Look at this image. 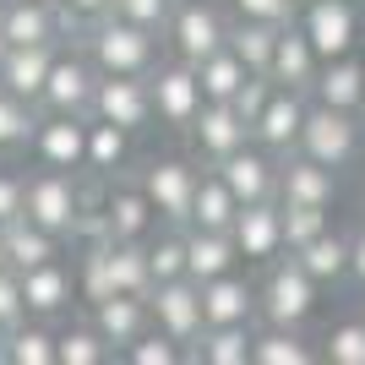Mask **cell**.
I'll return each instance as SVG.
<instances>
[{
	"label": "cell",
	"instance_id": "obj_1",
	"mask_svg": "<svg viewBox=\"0 0 365 365\" xmlns=\"http://www.w3.org/2000/svg\"><path fill=\"white\" fill-rule=\"evenodd\" d=\"M71 44H82V55L98 66V76H148L164 61V38L137 28V22H125V16H115V11L104 22H93L88 33H76Z\"/></svg>",
	"mask_w": 365,
	"mask_h": 365
},
{
	"label": "cell",
	"instance_id": "obj_2",
	"mask_svg": "<svg viewBox=\"0 0 365 365\" xmlns=\"http://www.w3.org/2000/svg\"><path fill=\"white\" fill-rule=\"evenodd\" d=\"M317 289L322 284L294 257H273L267 278L257 284V317L267 327H305V317L317 311Z\"/></svg>",
	"mask_w": 365,
	"mask_h": 365
},
{
	"label": "cell",
	"instance_id": "obj_3",
	"mask_svg": "<svg viewBox=\"0 0 365 365\" xmlns=\"http://www.w3.org/2000/svg\"><path fill=\"white\" fill-rule=\"evenodd\" d=\"M360 148H365V125L360 115H349V109H327L311 98V109H305V125H300V153L305 158H317V164L327 169H354L360 164Z\"/></svg>",
	"mask_w": 365,
	"mask_h": 365
},
{
	"label": "cell",
	"instance_id": "obj_4",
	"mask_svg": "<svg viewBox=\"0 0 365 365\" xmlns=\"http://www.w3.org/2000/svg\"><path fill=\"white\" fill-rule=\"evenodd\" d=\"M164 44L175 61L202 66L207 55H218L229 44V16L218 11L213 0H175V11L164 22Z\"/></svg>",
	"mask_w": 365,
	"mask_h": 365
},
{
	"label": "cell",
	"instance_id": "obj_5",
	"mask_svg": "<svg viewBox=\"0 0 365 365\" xmlns=\"http://www.w3.org/2000/svg\"><path fill=\"white\" fill-rule=\"evenodd\" d=\"M294 22H300V33L311 38L317 61L354 55V44H360V6H354V0H300Z\"/></svg>",
	"mask_w": 365,
	"mask_h": 365
},
{
	"label": "cell",
	"instance_id": "obj_6",
	"mask_svg": "<svg viewBox=\"0 0 365 365\" xmlns=\"http://www.w3.org/2000/svg\"><path fill=\"white\" fill-rule=\"evenodd\" d=\"M93 93H98V66L82 55V44H61L55 49V66H49V82L38 93V109L49 115H93Z\"/></svg>",
	"mask_w": 365,
	"mask_h": 365
},
{
	"label": "cell",
	"instance_id": "obj_7",
	"mask_svg": "<svg viewBox=\"0 0 365 365\" xmlns=\"http://www.w3.org/2000/svg\"><path fill=\"white\" fill-rule=\"evenodd\" d=\"M148 88H153V120H164L169 131H185V125L197 120V109L207 104L202 82H197V66L175 61V55L148 71Z\"/></svg>",
	"mask_w": 365,
	"mask_h": 365
},
{
	"label": "cell",
	"instance_id": "obj_8",
	"mask_svg": "<svg viewBox=\"0 0 365 365\" xmlns=\"http://www.w3.org/2000/svg\"><path fill=\"white\" fill-rule=\"evenodd\" d=\"M88 120L93 115H49V109H38V125H33V142H28L33 164L82 175L88 169Z\"/></svg>",
	"mask_w": 365,
	"mask_h": 365
},
{
	"label": "cell",
	"instance_id": "obj_9",
	"mask_svg": "<svg viewBox=\"0 0 365 365\" xmlns=\"http://www.w3.org/2000/svg\"><path fill=\"white\" fill-rule=\"evenodd\" d=\"M137 185L153 202L158 224H185L191 218V191H197V164L191 158H148Z\"/></svg>",
	"mask_w": 365,
	"mask_h": 365
},
{
	"label": "cell",
	"instance_id": "obj_10",
	"mask_svg": "<svg viewBox=\"0 0 365 365\" xmlns=\"http://www.w3.org/2000/svg\"><path fill=\"white\" fill-rule=\"evenodd\" d=\"M148 311H153V327L169 333L191 354V344H197V333H202V284H191V278H164V284L148 289Z\"/></svg>",
	"mask_w": 365,
	"mask_h": 365
},
{
	"label": "cell",
	"instance_id": "obj_11",
	"mask_svg": "<svg viewBox=\"0 0 365 365\" xmlns=\"http://www.w3.org/2000/svg\"><path fill=\"white\" fill-rule=\"evenodd\" d=\"M229 240H235L240 262H257V267L284 257V207H278V197L240 202V207H235V224H229Z\"/></svg>",
	"mask_w": 365,
	"mask_h": 365
},
{
	"label": "cell",
	"instance_id": "obj_12",
	"mask_svg": "<svg viewBox=\"0 0 365 365\" xmlns=\"http://www.w3.org/2000/svg\"><path fill=\"white\" fill-rule=\"evenodd\" d=\"M93 120H109L120 131H148L153 125V88L148 76H98V93H93Z\"/></svg>",
	"mask_w": 365,
	"mask_h": 365
},
{
	"label": "cell",
	"instance_id": "obj_13",
	"mask_svg": "<svg viewBox=\"0 0 365 365\" xmlns=\"http://www.w3.org/2000/svg\"><path fill=\"white\" fill-rule=\"evenodd\" d=\"M305 109H311V93H300V88H278V82H273V93H267L262 115L251 120V142H262L267 153H294V148H300Z\"/></svg>",
	"mask_w": 365,
	"mask_h": 365
},
{
	"label": "cell",
	"instance_id": "obj_14",
	"mask_svg": "<svg viewBox=\"0 0 365 365\" xmlns=\"http://www.w3.org/2000/svg\"><path fill=\"white\" fill-rule=\"evenodd\" d=\"M153 224H158V213H153V202L142 197L137 180L109 185L104 202H98V218H93V229H98L104 240H148Z\"/></svg>",
	"mask_w": 365,
	"mask_h": 365
},
{
	"label": "cell",
	"instance_id": "obj_15",
	"mask_svg": "<svg viewBox=\"0 0 365 365\" xmlns=\"http://www.w3.org/2000/svg\"><path fill=\"white\" fill-rule=\"evenodd\" d=\"M185 137H191V153H197V164H224L235 148L251 142V125L235 115V104H207L197 109V120L185 125Z\"/></svg>",
	"mask_w": 365,
	"mask_h": 365
},
{
	"label": "cell",
	"instance_id": "obj_16",
	"mask_svg": "<svg viewBox=\"0 0 365 365\" xmlns=\"http://www.w3.org/2000/svg\"><path fill=\"white\" fill-rule=\"evenodd\" d=\"M22 300H28V317H38V322L71 317V305L82 300V289H76V273L66 267V257L28 267L22 273Z\"/></svg>",
	"mask_w": 365,
	"mask_h": 365
},
{
	"label": "cell",
	"instance_id": "obj_17",
	"mask_svg": "<svg viewBox=\"0 0 365 365\" xmlns=\"http://www.w3.org/2000/svg\"><path fill=\"white\" fill-rule=\"evenodd\" d=\"M278 202H300V207H333L338 202V169L305 158L300 148L278 153Z\"/></svg>",
	"mask_w": 365,
	"mask_h": 365
},
{
	"label": "cell",
	"instance_id": "obj_18",
	"mask_svg": "<svg viewBox=\"0 0 365 365\" xmlns=\"http://www.w3.org/2000/svg\"><path fill=\"white\" fill-rule=\"evenodd\" d=\"M213 169L224 175V185L235 191V202H267V197H278V153H267L262 142L235 148L224 164H213Z\"/></svg>",
	"mask_w": 365,
	"mask_h": 365
},
{
	"label": "cell",
	"instance_id": "obj_19",
	"mask_svg": "<svg viewBox=\"0 0 365 365\" xmlns=\"http://www.w3.org/2000/svg\"><path fill=\"white\" fill-rule=\"evenodd\" d=\"M257 322V284L240 273H218L202 284V327H251Z\"/></svg>",
	"mask_w": 365,
	"mask_h": 365
},
{
	"label": "cell",
	"instance_id": "obj_20",
	"mask_svg": "<svg viewBox=\"0 0 365 365\" xmlns=\"http://www.w3.org/2000/svg\"><path fill=\"white\" fill-rule=\"evenodd\" d=\"M317 49H311V38L300 33V22H278L273 33V61H267V82H278V88H300L311 93V82H317Z\"/></svg>",
	"mask_w": 365,
	"mask_h": 365
},
{
	"label": "cell",
	"instance_id": "obj_21",
	"mask_svg": "<svg viewBox=\"0 0 365 365\" xmlns=\"http://www.w3.org/2000/svg\"><path fill=\"white\" fill-rule=\"evenodd\" d=\"M0 44H71L66 33L61 6H44V0H6V28H0Z\"/></svg>",
	"mask_w": 365,
	"mask_h": 365
},
{
	"label": "cell",
	"instance_id": "obj_22",
	"mask_svg": "<svg viewBox=\"0 0 365 365\" xmlns=\"http://www.w3.org/2000/svg\"><path fill=\"white\" fill-rule=\"evenodd\" d=\"M88 317H93V327L104 333V344H109L115 354H120L125 344H137V338L153 327L148 294H104V300L88 305Z\"/></svg>",
	"mask_w": 365,
	"mask_h": 365
},
{
	"label": "cell",
	"instance_id": "obj_23",
	"mask_svg": "<svg viewBox=\"0 0 365 365\" xmlns=\"http://www.w3.org/2000/svg\"><path fill=\"white\" fill-rule=\"evenodd\" d=\"M311 98L327 109H349L360 115V98H365V61L360 55H338V61H322L317 66V82H311Z\"/></svg>",
	"mask_w": 365,
	"mask_h": 365
},
{
	"label": "cell",
	"instance_id": "obj_24",
	"mask_svg": "<svg viewBox=\"0 0 365 365\" xmlns=\"http://www.w3.org/2000/svg\"><path fill=\"white\" fill-rule=\"evenodd\" d=\"M55 49L61 44H6V61H0V88H11L16 98L38 104V93L49 82V66H55Z\"/></svg>",
	"mask_w": 365,
	"mask_h": 365
},
{
	"label": "cell",
	"instance_id": "obj_25",
	"mask_svg": "<svg viewBox=\"0 0 365 365\" xmlns=\"http://www.w3.org/2000/svg\"><path fill=\"white\" fill-rule=\"evenodd\" d=\"M185 229V278L191 284H207V278L218 273H235V262H240V251H235V240H229V229Z\"/></svg>",
	"mask_w": 365,
	"mask_h": 365
},
{
	"label": "cell",
	"instance_id": "obj_26",
	"mask_svg": "<svg viewBox=\"0 0 365 365\" xmlns=\"http://www.w3.org/2000/svg\"><path fill=\"white\" fill-rule=\"evenodd\" d=\"M66 245H71V240L49 235V229H44V224H33L28 213L6 224V257H11V267H16V273H28V267H38V262L66 257Z\"/></svg>",
	"mask_w": 365,
	"mask_h": 365
},
{
	"label": "cell",
	"instance_id": "obj_27",
	"mask_svg": "<svg viewBox=\"0 0 365 365\" xmlns=\"http://www.w3.org/2000/svg\"><path fill=\"white\" fill-rule=\"evenodd\" d=\"M235 207H240V202H235V191L224 185V175H218L213 164L197 169V191H191V218H185V224L191 229H229L235 224Z\"/></svg>",
	"mask_w": 365,
	"mask_h": 365
},
{
	"label": "cell",
	"instance_id": "obj_28",
	"mask_svg": "<svg viewBox=\"0 0 365 365\" xmlns=\"http://www.w3.org/2000/svg\"><path fill=\"white\" fill-rule=\"evenodd\" d=\"M322 349H311V338L300 327H262L251 333V365H311Z\"/></svg>",
	"mask_w": 365,
	"mask_h": 365
},
{
	"label": "cell",
	"instance_id": "obj_29",
	"mask_svg": "<svg viewBox=\"0 0 365 365\" xmlns=\"http://www.w3.org/2000/svg\"><path fill=\"white\" fill-rule=\"evenodd\" d=\"M300 262L305 273L317 278V284H338V278H349V235H338V229H322L311 245L289 251Z\"/></svg>",
	"mask_w": 365,
	"mask_h": 365
},
{
	"label": "cell",
	"instance_id": "obj_30",
	"mask_svg": "<svg viewBox=\"0 0 365 365\" xmlns=\"http://www.w3.org/2000/svg\"><path fill=\"white\" fill-rule=\"evenodd\" d=\"M125 164H131V131H120L109 120H88V175L115 180Z\"/></svg>",
	"mask_w": 365,
	"mask_h": 365
},
{
	"label": "cell",
	"instance_id": "obj_31",
	"mask_svg": "<svg viewBox=\"0 0 365 365\" xmlns=\"http://www.w3.org/2000/svg\"><path fill=\"white\" fill-rule=\"evenodd\" d=\"M251 333L257 327H202L191 344L197 365H251Z\"/></svg>",
	"mask_w": 365,
	"mask_h": 365
},
{
	"label": "cell",
	"instance_id": "obj_32",
	"mask_svg": "<svg viewBox=\"0 0 365 365\" xmlns=\"http://www.w3.org/2000/svg\"><path fill=\"white\" fill-rule=\"evenodd\" d=\"M104 360H115V349H109L104 333L93 327V317L66 322L61 333H55V365H104Z\"/></svg>",
	"mask_w": 365,
	"mask_h": 365
},
{
	"label": "cell",
	"instance_id": "obj_33",
	"mask_svg": "<svg viewBox=\"0 0 365 365\" xmlns=\"http://www.w3.org/2000/svg\"><path fill=\"white\" fill-rule=\"evenodd\" d=\"M245 76H257L251 66L235 55V49H218V55H207V61L197 66V82H202V98H213V104H229L235 93L245 88Z\"/></svg>",
	"mask_w": 365,
	"mask_h": 365
},
{
	"label": "cell",
	"instance_id": "obj_34",
	"mask_svg": "<svg viewBox=\"0 0 365 365\" xmlns=\"http://www.w3.org/2000/svg\"><path fill=\"white\" fill-rule=\"evenodd\" d=\"M0 365H55V327L38 322V317L11 327V333H6V349H0Z\"/></svg>",
	"mask_w": 365,
	"mask_h": 365
},
{
	"label": "cell",
	"instance_id": "obj_35",
	"mask_svg": "<svg viewBox=\"0 0 365 365\" xmlns=\"http://www.w3.org/2000/svg\"><path fill=\"white\" fill-rule=\"evenodd\" d=\"M33 125H38V104L0 88V153H22L33 142Z\"/></svg>",
	"mask_w": 365,
	"mask_h": 365
},
{
	"label": "cell",
	"instance_id": "obj_36",
	"mask_svg": "<svg viewBox=\"0 0 365 365\" xmlns=\"http://www.w3.org/2000/svg\"><path fill=\"white\" fill-rule=\"evenodd\" d=\"M142 251H148L153 284H164V278H185V229L180 224H169L164 235H148Z\"/></svg>",
	"mask_w": 365,
	"mask_h": 365
},
{
	"label": "cell",
	"instance_id": "obj_37",
	"mask_svg": "<svg viewBox=\"0 0 365 365\" xmlns=\"http://www.w3.org/2000/svg\"><path fill=\"white\" fill-rule=\"evenodd\" d=\"M273 33H278L273 22H240V16H235V22H229V49H235V55H240L257 76H267V61H273Z\"/></svg>",
	"mask_w": 365,
	"mask_h": 365
},
{
	"label": "cell",
	"instance_id": "obj_38",
	"mask_svg": "<svg viewBox=\"0 0 365 365\" xmlns=\"http://www.w3.org/2000/svg\"><path fill=\"white\" fill-rule=\"evenodd\" d=\"M322 360L327 365H365V317L333 322L322 338Z\"/></svg>",
	"mask_w": 365,
	"mask_h": 365
},
{
	"label": "cell",
	"instance_id": "obj_39",
	"mask_svg": "<svg viewBox=\"0 0 365 365\" xmlns=\"http://www.w3.org/2000/svg\"><path fill=\"white\" fill-rule=\"evenodd\" d=\"M120 360H125V365H180V360H191V354H185L169 333L148 327L137 344H125V349H120Z\"/></svg>",
	"mask_w": 365,
	"mask_h": 365
},
{
	"label": "cell",
	"instance_id": "obj_40",
	"mask_svg": "<svg viewBox=\"0 0 365 365\" xmlns=\"http://www.w3.org/2000/svg\"><path fill=\"white\" fill-rule=\"evenodd\" d=\"M284 207V251H300V245H311L327 224V207H300V202H278Z\"/></svg>",
	"mask_w": 365,
	"mask_h": 365
},
{
	"label": "cell",
	"instance_id": "obj_41",
	"mask_svg": "<svg viewBox=\"0 0 365 365\" xmlns=\"http://www.w3.org/2000/svg\"><path fill=\"white\" fill-rule=\"evenodd\" d=\"M169 11H175V0H115V16H125V22H137V28L158 33V38H164Z\"/></svg>",
	"mask_w": 365,
	"mask_h": 365
},
{
	"label": "cell",
	"instance_id": "obj_42",
	"mask_svg": "<svg viewBox=\"0 0 365 365\" xmlns=\"http://www.w3.org/2000/svg\"><path fill=\"white\" fill-rule=\"evenodd\" d=\"M28 322V300H22V273L16 267H0V327L11 333Z\"/></svg>",
	"mask_w": 365,
	"mask_h": 365
},
{
	"label": "cell",
	"instance_id": "obj_43",
	"mask_svg": "<svg viewBox=\"0 0 365 365\" xmlns=\"http://www.w3.org/2000/svg\"><path fill=\"white\" fill-rule=\"evenodd\" d=\"M229 6H235L240 22H273V28L300 11V0H229Z\"/></svg>",
	"mask_w": 365,
	"mask_h": 365
},
{
	"label": "cell",
	"instance_id": "obj_44",
	"mask_svg": "<svg viewBox=\"0 0 365 365\" xmlns=\"http://www.w3.org/2000/svg\"><path fill=\"white\" fill-rule=\"evenodd\" d=\"M115 11V0H61V16H66V33H88L93 22H104V16Z\"/></svg>",
	"mask_w": 365,
	"mask_h": 365
},
{
	"label": "cell",
	"instance_id": "obj_45",
	"mask_svg": "<svg viewBox=\"0 0 365 365\" xmlns=\"http://www.w3.org/2000/svg\"><path fill=\"white\" fill-rule=\"evenodd\" d=\"M22 191H28V175L16 164H0V224L22 218Z\"/></svg>",
	"mask_w": 365,
	"mask_h": 365
},
{
	"label": "cell",
	"instance_id": "obj_46",
	"mask_svg": "<svg viewBox=\"0 0 365 365\" xmlns=\"http://www.w3.org/2000/svg\"><path fill=\"white\" fill-rule=\"evenodd\" d=\"M267 93H273V82H267V76H245V88L235 93L229 104H235V115H240V120L251 125V120L262 115V104H267Z\"/></svg>",
	"mask_w": 365,
	"mask_h": 365
},
{
	"label": "cell",
	"instance_id": "obj_47",
	"mask_svg": "<svg viewBox=\"0 0 365 365\" xmlns=\"http://www.w3.org/2000/svg\"><path fill=\"white\" fill-rule=\"evenodd\" d=\"M349 278L365 289V229H360V235H349Z\"/></svg>",
	"mask_w": 365,
	"mask_h": 365
},
{
	"label": "cell",
	"instance_id": "obj_48",
	"mask_svg": "<svg viewBox=\"0 0 365 365\" xmlns=\"http://www.w3.org/2000/svg\"><path fill=\"white\" fill-rule=\"evenodd\" d=\"M0 267H11V257H6V224H0Z\"/></svg>",
	"mask_w": 365,
	"mask_h": 365
},
{
	"label": "cell",
	"instance_id": "obj_49",
	"mask_svg": "<svg viewBox=\"0 0 365 365\" xmlns=\"http://www.w3.org/2000/svg\"><path fill=\"white\" fill-rule=\"evenodd\" d=\"M0 28H6V0H0Z\"/></svg>",
	"mask_w": 365,
	"mask_h": 365
},
{
	"label": "cell",
	"instance_id": "obj_50",
	"mask_svg": "<svg viewBox=\"0 0 365 365\" xmlns=\"http://www.w3.org/2000/svg\"><path fill=\"white\" fill-rule=\"evenodd\" d=\"M360 125H365V98H360Z\"/></svg>",
	"mask_w": 365,
	"mask_h": 365
},
{
	"label": "cell",
	"instance_id": "obj_51",
	"mask_svg": "<svg viewBox=\"0 0 365 365\" xmlns=\"http://www.w3.org/2000/svg\"><path fill=\"white\" fill-rule=\"evenodd\" d=\"M360 175H365V148H360Z\"/></svg>",
	"mask_w": 365,
	"mask_h": 365
},
{
	"label": "cell",
	"instance_id": "obj_52",
	"mask_svg": "<svg viewBox=\"0 0 365 365\" xmlns=\"http://www.w3.org/2000/svg\"><path fill=\"white\" fill-rule=\"evenodd\" d=\"M0 349H6V327H0Z\"/></svg>",
	"mask_w": 365,
	"mask_h": 365
},
{
	"label": "cell",
	"instance_id": "obj_53",
	"mask_svg": "<svg viewBox=\"0 0 365 365\" xmlns=\"http://www.w3.org/2000/svg\"><path fill=\"white\" fill-rule=\"evenodd\" d=\"M360 294H365V289H360ZM360 317H365V300H360Z\"/></svg>",
	"mask_w": 365,
	"mask_h": 365
},
{
	"label": "cell",
	"instance_id": "obj_54",
	"mask_svg": "<svg viewBox=\"0 0 365 365\" xmlns=\"http://www.w3.org/2000/svg\"><path fill=\"white\" fill-rule=\"evenodd\" d=\"M44 6H61V0H44Z\"/></svg>",
	"mask_w": 365,
	"mask_h": 365
},
{
	"label": "cell",
	"instance_id": "obj_55",
	"mask_svg": "<svg viewBox=\"0 0 365 365\" xmlns=\"http://www.w3.org/2000/svg\"><path fill=\"white\" fill-rule=\"evenodd\" d=\"M0 61H6V44H0Z\"/></svg>",
	"mask_w": 365,
	"mask_h": 365
},
{
	"label": "cell",
	"instance_id": "obj_56",
	"mask_svg": "<svg viewBox=\"0 0 365 365\" xmlns=\"http://www.w3.org/2000/svg\"><path fill=\"white\" fill-rule=\"evenodd\" d=\"M354 6H365V0H354Z\"/></svg>",
	"mask_w": 365,
	"mask_h": 365
}]
</instances>
